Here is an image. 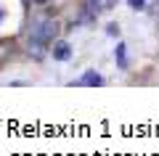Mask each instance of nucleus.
I'll return each mask as SVG.
<instances>
[{
  "mask_svg": "<svg viewBox=\"0 0 159 156\" xmlns=\"http://www.w3.org/2000/svg\"><path fill=\"white\" fill-rule=\"evenodd\" d=\"M56 34H58V24L53 19H40V21L32 24L29 29V40L40 45H48V42H56Z\"/></svg>",
  "mask_w": 159,
  "mask_h": 156,
  "instance_id": "obj_1",
  "label": "nucleus"
},
{
  "mask_svg": "<svg viewBox=\"0 0 159 156\" xmlns=\"http://www.w3.org/2000/svg\"><path fill=\"white\" fill-rule=\"evenodd\" d=\"M3 16H6V11H0V21H3Z\"/></svg>",
  "mask_w": 159,
  "mask_h": 156,
  "instance_id": "obj_9",
  "label": "nucleus"
},
{
  "mask_svg": "<svg viewBox=\"0 0 159 156\" xmlns=\"http://www.w3.org/2000/svg\"><path fill=\"white\" fill-rule=\"evenodd\" d=\"M119 0H88V11H90V16L93 13H103V11H111L114 6H117Z\"/></svg>",
  "mask_w": 159,
  "mask_h": 156,
  "instance_id": "obj_4",
  "label": "nucleus"
},
{
  "mask_svg": "<svg viewBox=\"0 0 159 156\" xmlns=\"http://www.w3.org/2000/svg\"><path fill=\"white\" fill-rule=\"evenodd\" d=\"M125 42H117V48H114V61H117L119 69H127V56H125Z\"/></svg>",
  "mask_w": 159,
  "mask_h": 156,
  "instance_id": "obj_5",
  "label": "nucleus"
},
{
  "mask_svg": "<svg viewBox=\"0 0 159 156\" xmlns=\"http://www.w3.org/2000/svg\"><path fill=\"white\" fill-rule=\"evenodd\" d=\"M34 3H40V6H43V3H48V0H34Z\"/></svg>",
  "mask_w": 159,
  "mask_h": 156,
  "instance_id": "obj_8",
  "label": "nucleus"
},
{
  "mask_svg": "<svg viewBox=\"0 0 159 156\" xmlns=\"http://www.w3.org/2000/svg\"><path fill=\"white\" fill-rule=\"evenodd\" d=\"M106 34H109V37H119V24H106Z\"/></svg>",
  "mask_w": 159,
  "mask_h": 156,
  "instance_id": "obj_6",
  "label": "nucleus"
},
{
  "mask_svg": "<svg viewBox=\"0 0 159 156\" xmlns=\"http://www.w3.org/2000/svg\"><path fill=\"white\" fill-rule=\"evenodd\" d=\"M127 6H130L133 11H143V8H146V0H127Z\"/></svg>",
  "mask_w": 159,
  "mask_h": 156,
  "instance_id": "obj_7",
  "label": "nucleus"
},
{
  "mask_svg": "<svg viewBox=\"0 0 159 156\" xmlns=\"http://www.w3.org/2000/svg\"><path fill=\"white\" fill-rule=\"evenodd\" d=\"M103 82H106V79H103V77H101L98 72L88 69V72H82V74H80V77L74 79L72 85H74V87H101Z\"/></svg>",
  "mask_w": 159,
  "mask_h": 156,
  "instance_id": "obj_2",
  "label": "nucleus"
},
{
  "mask_svg": "<svg viewBox=\"0 0 159 156\" xmlns=\"http://www.w3.org/2000/svg\"><path fill=\"white\" fill-rule=\"evenodd\" d=\"M51 56H53V61H69L72 58V45L66 40H56L51 48Z\"/></svg>",
  "mask_w": 159,
  "mask_h": 156,
  "instance_id": "obj_3",
  "label": "nucleus"
}]
</instances>
